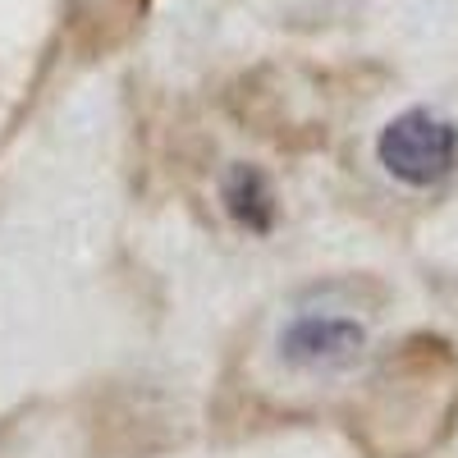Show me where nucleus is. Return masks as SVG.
<instances>
[{"label":"nucleus","mask_w":458,"mask_h":458,"mask_svg":"<svg viewBox=\"0 0 458 458\" xmlns=\"http://www.w3.org/2000/svg\"><path fill=\"white\" fill-rule=\"evenodd\" d=\"M220 198L229 207V216H234L243 229H257V234H266L276 220V193H271V183H266L261 170L252 165H234L225 174L220 183Z\"/></svg>","instance_id":"3"},{"label":"nucleus","mask_w":458,"mask_h":458,"mask_svg":"<svg viewBox=\"0 0 458 458\" xmlns=\"http://www.w3.org/2000/svg\"><path fill=\"white\" fill-rule=\"evenodd\" d=\"M376 165L403 188H440L458 170V124L431 106H408L376 133Z\"/></svg>","instance_id":"2"},{"label":"nucleus","mask_w":458,"mask_h":458,"mask_svg":"<svg viewBox=\"0 0 458 458\" xmlns=\"http://www.w3.org/2000/svg\"><path fill=\"white\" fill-rule=\"evenodd\" d=\"M376 344V308L362 284H330L289 302L266 335V367L284 386H335L358 376Z\"/></svg>","instance_id":"1"}]
</instances>
